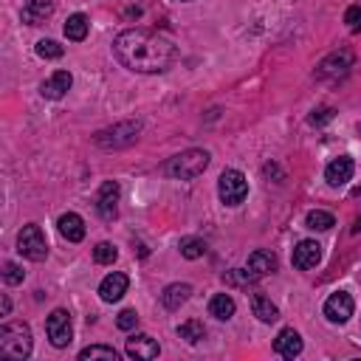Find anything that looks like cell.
<instances>
[{"label": "cell", "instance_id": "484cf974", "mask_svg": "<svg viewBox=\"0 0 361 361\" xmlns=\"http://www.w3.org/2000/svg\"><path fill=\"white\" fill-rule=\"evenodd\" d=\"M79 358L82 361H118V353L113 347H104V344H90L85 350H79Z\"/></svg>", "mask_w": 361, "mask_h": 361}, {"label": "cell", "instance_id": "d4e9b609", "mask_svg": "<svg viewBox=\"0 0 361 361\" xmlns=\"http://www.w3.org/2000/svg\"><path fill=\"white\" fill-rule=\"evenodd\" d=\"M305 226L313 228V231H327V228L336 226V217H333L330 212H324V209H313V212H307Z\"/></svg>", "mask_w": 361, "mask_h": 361}, {"label": "cell", "instance_id": "ac0fdd59", "mask_svg": "<svg viewBox=\"0 0 361 361\" xmlns=\"http://www.w3.org/2000/svg\"><path fill=\"white\" fill-rule=\"evenodd\" d=\"M54 14V0H28L23 6V23L25 25H42Z\"/></svg>", "mask_w": 361, "mask_h": 361}, {"label": "cell", "instance_id": "44dd1931", "mask_svg": "<svg viewBox=\"0 0 361 361\" xmlns=\"http://www.w3.org/2000/svg\"><path fill=\"white\" fill-rule=\"evenodd\" d=\"M251 310H254V316H257L259 322H265V324H271V322L279 319V307H276L265 293H254V296H251Z\"/></svg>", "mask_w": 361, "mask_h": 361}, {"label": "cell", "instance_id": "603a6c76", "mask_svg": "<svg viewBox=\"0 0 361 361\" xmlns=\"http://www.w3.org/2000/svg\"><path fill=\"white\" fill-rule=\"evenodd\" d=\"M87 28H90V23H87V17L82 11H76V14H71L65 20V37L73 39V42H82L87 37Z\"/></svg>", "mask_w": 361, "mask_h": 361}, {"label": "cell", "instance_id": "f546056e", "mask_svg": "<svg viewBox=\"0 0 361 361\" xmlns=\"http://www.w3.org/2000/svg\"><path fill=\"white\" fill-rule=\"evenodd\" d=\"M257 276L248 271V268H234V271H226L223 274V282H228V285H248V282H254Z\"/></svg>", "mask_w": 361, "mask_h": 361}, {"label": "cell", "instance_id": "2e32d148", "mask_svg": "<svg viewBox=\"0 0 361 361\" xmlns=\"http://www.w3.org/2000/svg\"><path fill=\"white\" fill-rule=\"evenodd\" d=\"M353 169H355L353 158H350V155H338V158H333V161L327 164L324 180H327L330 186H344V183L353 178Z\"/></svg>", "mask_w": 361, "mask_h": 361}, {"label": "cell", "instance_id": "cb8c5ba5", "mask_svg": "<svg viewBox=\"0 0 361 361\" xmlns=\"http://www.w3.org/2000/svg\"><path fill=\"white\" fill-rule=\"evenodd\" d=\"M175 333H178V338H183V341H189V344H197V341L206 338V327H203V322H197V319H189V322L178 324Z\"/></svg>", "mask_w": 361, "mask_h": 361}, {"label": "cell", "instance_id": "8992f818", "mask_svg": "<svg viewBox=\"0 0 361 361\" xmlns=\"http://www.w3.org/2000/svg\"><path fill=\"white\" fill-rule=\"evenodd\" d=\"M217 195L226 206H240L248 197V180L240 169H223L217 178Z\"/></svg>", "mask_w": 361, "mask_h": 361}, {"label": "cell", "instance_id": "277c9868", "mask_svg": "<svg viewBox=\"0 0 361 361\" xmlns=\"http://www.w3.org/2000/svg\"><path fill=\"white\" fill-rule=\"evenodd\" d=\"M138 133H141V121L138 118H127V121H118V124H110V127L99 130L93 135V144L102 147V149H121V147L135 144Z\"/></svg>", "mask_w": 361, "mask_h": 361}, {"label": "cell", "instance_id": "8fae6325", "mask_svg": "<svg viewBox=\"0 0 361 361\" xmlns=\"http://www.w3.org/2000/svg\"><path fill=\"white\" fill-rule=\"evenodd\" d=\"M71 85H73L71 71H54L48 79H42V82H39V96H42V99L56 102V99H62V96L71 90Z\"/></svg>", "mask_w": 361, "mask_h": 361}, {"label": "cell", "instance_id": "30bf717a", "mask_svg": "<svg viewBox=\"0 0 361 361\" xmlns=\"http://www.w3.org/2000/svg\"><path fill=\"white\" fill-rule=\"evenodd\" d=\"M118 195H121V189H118L116 180H104L99 186V192H96V212H99L102 220H113L116 217V212H118Z\"/></svg>", "mask_w": 361, "mask_h": 361}, {"label": "cell", "instance_id": "e0dca14e", "mask_svg": "<svg viewBox=\"0 0 361 361\" xmlns=\"http://www.w3.org/2000/svg\"><path fill=\"white\" fill-rule=\"evenodd\" d=\"M56 228H59V234H62L68 243H79V240L85 237V220H82L76 212H65V214H59Z\"/></svg>", "mask_w": 361, "mask_h": 361}, {"label": "cell", "instance_id": "83f0119b", "mask_svg": "<svg viewBox=\"0 0 361 361\" xmlns=\"http://www.w3.org/2000/svg\"><path fill=\"white\" fill-rule=\"evenodd\" d=\"M116 257H118V248H116L113 243H99V245L93 248V259H96L99 265H113Z\"/></svg>", "mask_w": 361, "mask_h": 361}, {"label": "cell", "instance_id": "836d02e7", "mask_svg": "<svg viewBox=\"0 0 361 361\" xmlns=\"http://www.w3.org/2000/svg\"><path fill=\"white\" fill-rule=\"evenodd\" d=\"M344 23H347L350 31H358V28H361V8H358V6H350V8L344 11Z\"/></svg>", "mask_w": 361, "mask_h": 361}, {"label": "cell", "instance_id": "6da1fadb", "mask_svg": "<svg viewBox=\"0 0 361 361\" xmlns=\"http://www.w3.org/2000/svg\"><path fill=\"white\" fill-rule=\"evenodd\" d=\"M113 56L133 73H164L178 59V45L149 28H127L113 39Z\"/></svg>", "mask_w": 361, "mask_h": 361}, {"label": "cell", "instance_id": "ffe728a7", "mask_svg": "<svg viewBox=\"0 0 361 361\" xmlns=\"http://www.w3.org/2000/svg\"><path fill=\"white\" fill-rule=\"evenodd\" d=\"M189 296H192V285H189V282H172V285L164 288L161 305H164L166 310H178Z\"/></svg>", "mask_w": 361, "mask_h": 361}, {"label": "cell", "instance_id": "5bb4252c", "mask_svg": "<svg viewBox=\"0 0 361 361\" xmlns=\"http://www.w3.org/2000/svg\"><path fill=\"white\" fill-rule=\"evenodd\" d=\"M274 350H276L282 358H296V355H302L305 341H302V336H299L293 327H282V330L276 333V338H274Z\"/></svg>", "mask_w": 361, "mask_h": 361}, {"label": "cell", "instance_id": "f1b7e54d", "mask_svg": "<svg viewBox=\"0 0 361 361\" xmlns=\"http://www.w3.org/2000/svg\"><path fill=\"white\" fill-rule=\"evenodd\" d=\"M62 54H65V48L56 39H39L37 42V56H42V59H59Z\"/></svg>", "mask_w": 361, "mask_h": 361}, {"label": "cell", "instance_id": "4dcf8cb0", "mask_svg": "<svg viewBox=\"0 0 361 361\" xmlns=\"http://www.w3.org/2000/svg\"><path fill=\"white\" fill-rule=\"evenodd\" d=\"M25 279V271L17 265V262H6L3 265V282L6 285H20Z\"/></svg>", "mask_w": 361, "mask_h": 361}, {"label": "cell", "instance_id": "d6986e66", "mask_svg": "<svg viewBox=\"0 0 361 361\" xmlns=\"http://www.w3.org/2000/svg\"><path fill=\"white\" fill-rule=\"evenodd\" d=\"M257 279L259 276H268V274H274L276 271V257L271 254V251H265V248H257V251H251L248 254V265H245Z\"/></svg>", "mask_w": 361, "mask_h": 361}, {"label": "cell", "instance_id": "4316f807", "mask_svg": "<svg viewBox=\"0 0 361 361\" xmlns=\"http://www.w3.org/2000/svg\"><path fill=\"white\" fill-rule=\"evenodd\" d=\"M178 248H180V254H183L186 259H197V257L206 254V243H203L200 237H183Z\"/></svg>", "mask_w": 361, "mask_h": 361}, {"label": "cell", "instance_id": "7a4b0ae2", "mask_svg": "<svg viewBox=\"0 0 361 361\" xmlns=\"http://www.w3.org/2000/svg\"><path fill=\"white\" fill-rule=\"evenodd\" d=\"M209 161H212V155L206 149H186V152H178L169 161H164L161 172L172 180H192L206 172Z\"/></svg>", "mask_w": 361, "mask_h": 361}, {"label": "cell", "instance_id": "5b68a950", "mask_svg": "<svg viewBox=\"0 0 361 361\" xmlns=\"http://www.w3.org/2000/svg\"><path fill=\"white\" fill-rule=\"evenodd\" d=\"M17 251L31 259V262H42L48 257V240L42 234V228L37 223H25L17 234Z\"/></svg>", "mask_w": 361, "mask_h": 361}, {"label": "cell", "instance_id": "ba28073f", "mask_svg": "<svg viewBox=\"0 0 361 361\" xmlns=\"http://www.w3.org/2000/svg\"><path fill=\"white\" fill-rule=\"evenodd\" d=\"M353 62H355V54L350 51V48H338V51H333V54H327L319 65H316V79H338V76H344L350 68H353Z\"/></svg>", "mask_w": 361, "mask_h": 361}, {"label": "cell", "instance_id": "d590c367", "mask_svg": "<svg viewBox=\"0 0 361 361\" xmlns=\"http://www.w3.org/2000/svg\"><path fill=\"white\" fill-rule=\"evenodd\" d=\"M8 310H11V299H8V296H3V302H0V313H3V316H8Z\"/></svg>", "mask_w": 361, "mask_h": 361}, {"label": "cell", "instance_id": "1f68e13d", "mask_svg": "<svg viewBox=\"0 0 361 361\" xmlns=\"http://www.w3.org/2000/svg\"><path fill=\"white\" fill-rule=\"evenodd\" d=\"M333 116H336V110H333V107H319V110H313V113L307 116V121H310L313 127H322V124H327Z\"/></svg>", "mask_w": 361, "mask_h": 361}, {"label": "cell", "instance_id": "7c38bea8", "mask_svg": "<svg viewBox=\"0 0 361 361\" xmlns=\"http://www.w3.org/2000/svg\"><path fill=\"white\" fill-rule=\"evenodd\" d=\"M124 350H127L130 358H138V361H152V358L161 355V344L152 336H147V333H138V336L127 338V347Z\"/></svg>", "mask_w": 361, "mask_h": 361}, {"label": "cell", "instance_id": "9c48e42d", "mask_svg": "<svg viewBox=\"0 0 361 361\" xmlns=\"http://www.w3.org/2000/svg\"><path fill=\"white\" fill-rule=\"evenodd\" d=\"M353 310H355V302H353V296H350L347 290H336V293H330L327 302H324V316H327V322H333V324H344V322L353 316Z\"/></svg>", "mask_w": 361, "mask_h": 361}, {"label": "cell", "instance_id": "8d00e7d4", "mask_svg": "<svg viewBox=\"0 0 361 361\" xmlns=\"http://www.w3.org/2000/svg\"><path fill=\"white\" fill-rule=\"evenodd\" d=\"M183 3H189V0H183Z\"/></svg>", "mask_w": 361, "mask_h": 361}, {"label": "cell", "instance_id": "d6a6232c", "mask_svg": "<svg viewBox=\"0 0 361 361\" xmlns=\"http://www.w3.org/2000/svg\"><path fill=\"white\" fill-rule=\"evenodd\" d=\"M116 324H118V330H133V327L138 324V313H135L133 307H127V310H121V313H118Z\"/></svg>", "mask_w": 361, "mask_h": 361}, {"label": "cell", "instance_id": "9a60e30c", "mask_svg": "<svg viewBox=\"0 0 361 361\" xmlns=\"http://www.w3.org/2000/svg\"><path fill=\"white\" fill-rule=\"evenodd\" d=\"M127 285H130V279H127V274H121V271H113V274H107L104 279H102V285H99V296H102V302H118L124 293H127Z\"/></svg>", "mask_w": 361, "mask_h": 361}, {"label": "cell", "instance_id": "7402d4cb", "mask_svg": "<svg viewBox=\"0 0 361 361\" xmlns=\"http://www.w3.org/2000/svg\"><path fill=\"white\" fill-rule=\"evenodd\" d=\"M234 310H237V305H234V299L228 293H214L209 299V313L214 319H220V322H228L234 316Z\"/></svg>", "mask_w": 361, "mask_h": 361}, {"label": "cell", "instance_id": "e575fe53", "mask_svg": "<svg viewBox=\"0 0 361 361\" xmlns=\"http://www.w3.org/2000/svg\"><path fill=\"white\" fill-rule=\"evenodd\" d=\"M265 175H268V178L274 175V178H276V183L282 180V172H279V166H276V164H265Z\"/></svg>", "mask_w": 361, "mask_h": 361}, {"label": "cell", "instance_id": "52a82bcc", "mask_svg": "<svg viewBox=\"0 0 361 361\" xmlns=\"http://www.w3.org/2000/svg\"><path fill=\"white\" fill-rule=\"evenodd\" d=\"M45 333H48V338H51V344H54L56 350L68 347V344L73 341V324H71V313H68L65 307L51 310V316L45 319Z\"/></svg>", "mask_w": 361, "mask_h": 361}, {"label": "cell", "instance_id": "3957f363", "mask_svg": "<svg viewBox=\"0 0 361 361\" xmlns=\"http://www.w3.org/2000/svg\"><path fill=\"white\" fill-rule=\"evenodd\" d=\"M31 347H34V338H31V327L25 322H8L0 327V353L6 358H28L31 355Z\"/></svg>", "mask_w": 361, "mask_h": 361}, {"label": "cell", "instance_id": "4fadbf2b", "mask_svg": "<svg viewBox=\"0 0 361 361\" xmlns=\"http://www.w3.org/2000/svg\"><path fill=\"white\" fill-rule=\"evenodd\" d=\"M322 262V245L316 240H299L293 248V268L299 271H310Z\"/></svg>", "mask_w": 361, "mask_h": 361}]
</instances>
